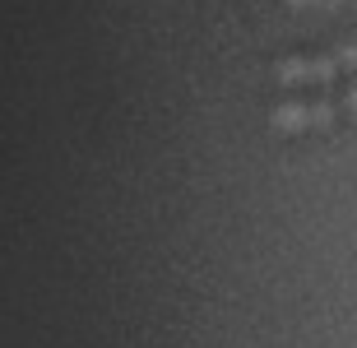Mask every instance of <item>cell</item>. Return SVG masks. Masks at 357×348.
Instances as JSON below:
<instances>
[{
  "label": "cell",
  "instance_id": "obj_1",
  "mask_svg": "<svg viewBox=\"0 0 357 348\" xmlns=\"http://www.w3.org/2000/svg\"><path fill=\"white\" fill-rule=\"evenodd\" d=\"M344 103H330V98H316V103H283V107L269 112V126L278 135H302V130H325L334 116H339Z\"/></svg>",
  "mask_w": 357,
  "mask_h": 348
},
{
  "label": "cell",
  "instance_id": "obj_2",
  "mask_svg": "<svg viewBox=\"0 0 357 348\" xmlns=\"http://www.w3.org/2000/svg\"><path fill=\"white\" fill-rule=\"evenodd\" d=\"M339 75H344V70H339L334 56H288V61L274 66V80L283 84V89H302V84L325 89V84H334Z\"/></svg>",
  "mask_w": 357,
  "mask_h": 348
},
{
  "label": "cell",
  "instance_id": "obj_4",
  "mask_svg": "<svg viewBox=\"0 0 357 348\" xmlns=\"http://www.w3.org/2000/svg\"><path fill=\"white\" fill-rule=\"evenodd\" d=\"M344 112H353V116H357V84L344 93Z\"/></svg>",
  "mask_w": 357,
  "mask_h": 348
},
{
  "label": "cell",
  "instance_id": "obj_3",
  "mask_svg": "<svg viewBox=\"0 0 357 348\" xmlns=\"http://www.w3.org/2000/svg\"><path fill=\"white\" fill-rule=\"evenodd\" d=\"M288 10H339L344 0H283Z\"/></svg>",
  "mask_w": 357,
  "mask_h": 348
}]
</instances>
